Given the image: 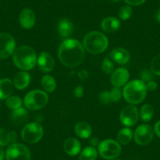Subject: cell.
<instances>
[{
    "instance_id": "cell-1",
    "label": "cell",
    "mask_w": 160,
    "mask_h": 160,
    "mask_svg": "<svg viewBox=\"0 0 160 160\" xmlns=\"http://www.w3.org/2000/svg\"><path fill=\"white\" fill-rule=\"evenodd\" d=\"M85 51L82 45L76 39H65L58 50V58L64 66L73 68L83 61Z\"/></svg>"
},
{
    "instance_id": "cell-2",
    "label": "cell",
    "mask_w": 160,
    "mask_h": 160,
    "mask_svg": "<svg viewBox=\"0 0 160 160\" xmlns=\"http://www.w3.org/2000/svg\"><path fill=\"white\" fill-rule=\"evenodd\" d=\"M13 60L18 68L24 71L31 70L36 64V53L32 47L22 46L13 52Z\"/></svg>"
},
{
    "instance_id": "cell-3",
    "label": "cell",
    "mask_w": 160,
    "mask_h": 160,
    "mask_svg": "<svg viewBox=\"0 0 160 160\" xmlns=\"http://www.w3.org/2000/svg\"><path fill=\"white\" fill-rule=\"evenodd\" d=\"M147 94L146 86L141 80H132L124 87L122 95L124 99L131 104L142 102Z\"/></svg>"
},
{
    "instance_id": "cell-4",
    "label": "cell",
    "mask_w": 160,
    "mask_h": 160,
    "mask_svg": "<svg viewBox=\"0 0 160 160\" xmlns=\"http://www.w3.org/2000/svg\"><path fill=\"white\" fill-rule=\"evenodd\" d=\"M108 46L107 37L100 32H92L87 34L83 39V47L92 54L103 53Z\"/></svg>"
},
{
    "instance_id": "cell-5",
    "label": "cell",
    "mask_w": 160,
    "mask_h": 160,
    "mask_svg": "<svg viewBox=\"0 0 160 160\" xmlns=\"http://www.w3.org/2000/svg\"><path fill=\"white\" fill-rule=\"evenodd\" d=\"M49 97L46 92L40 90H32L28 93L24 100L25 107L31 111H36L42 108L47 104Z\"/></svg>"
},
{
    "instance_id": "cell-6",
    "label": "cell",
    "mask_w": 160,
    "mask_h": 160,
    "mask_svg": "<svg viewBox=\"0 0 160 160\" xmlns=\"http://www.w3.org/2000/svg\"><path fill=\"white\" fill-rule=\"evenodd\" d=\"M43 136V127L38 122L26 124L21 131V138L25 142L35 144L42 139Z\"/></svg>"
},
{
    "instance_id": "cell-7",
    "label": "cell",
    "mask_w": 160,
    "mask_h": 160,
    "mask_svg": "<svg viewBox=\"0 0 160 160\" xmlns=\"http://www.w3.org/2000/svg\"><path fill=\"white\" fill-rule=\"evenodd\" d=\"M98 152L102 158L112 160L120 155L121 146L114 140H104L98 144Z\"/></svg>"
},
{
    "instance_id": "cell-8",
    "label": "cell",
    "mask_w": 160,
    "mask_h": 160,
    "mask_svg": "<svg viewBox=\"0 0 160 160\" xmlns=\"http://www.w3.org/2000/svg\"><path fill=\"white\" fill-rule=\"evenodd\" d=\"M7 160H31V152L25 145L22 144H10L6 152Z\"/></svg>"
},
{
    "instance_id": "cell-9",
    "label": "cell",
    "mask_w": 160,
    "mask_h": 160,
    "mask_svg": "<svg viewBox=\"0 0 160 160\" xmlns=\"http://www.w3.org/2000/svg\"><path fill=\"white\" fill-rule=\"evenodd\" d=\"M154 130L152 127L147 124L139 126L133 133L134 141L139 145H146L152 141Z\"/></svg>"
},
{
    "instance_id": "cell-10",
    "label": "cell",
    "mask_w": 160,
    "mask_h": 160,
    "mask_svg": "<svg viewBox=\"0 0 160 160\" xmlns=\"http://www.w3.org/2000/svg\"><path fill=\"white\" fill-rule=\"evenodd\" d=\"M15 40L8 33H0V59L10 57L15 51Z\"/></svg>"
},
{
    "instance_id": "cell-11",
    "label": "cell",
    "mask_w": 160,
    "mask_h": 160,
    "mask_svg": "<svg viewBox=\"0 0 160 160\" xmlns=\"http://www.w3.org/2000/svg\"><path fill=\"white\" fill-rule=\"evenodd\" d=\"M139 112L134 105H127L122 109L120 113V121L127 127H133L138 122Z\"/></svg>"
},
{
    "instance_id": "cell-12",
    "label": "cell",
    "mask_w": 160,
    "mask_h": 160,
    "mask_svg": "<svg viewBox=\"0 0 160 160\" xmlns=\"http://www.w3.org/2000/svg\"><path fill=\"white\" fill-rule=\"evenodd\" d=\"M130 78L128 70L124 68H119L112 72L111 75V82L115 87H120L126 85Z\"/></svg>"
},
{
    "instance_id": "cell-13",
    "label": "cell",
    "mask_w": 160,
    "mask_h": 160,
    "mask_svg": "<svg viewBox=\"0 0 160 160\" xmlns=\"http://www.w3.org/2000/svg\"><path fill=\"white\" fill-rule=\"evenodd\" d=\"M38 66L41 71L43 72H50L53 69L55 61L53 57L47 52H42L38 58Z\"/></svg>"
},
{
    "instance_id": "cell-14",
    "label": "cell",
    "mask_w": 160,
    "mask_h": 160,
    "mask_svg": "<svg viewBox=\"0 0 160 160\" xmlns=\"http://www.w3.org/2000/svg\"><path fill=\"white\" fill-rule=\"evenodd\" d=\"M35 13L31 9L25 8L22 10L19 16V21L21 27L25 29H30L35 25Z\"/></svg>"
},
{
    "instance_id": "cell-15",
    "label": "cell",
    "mask_w": 160,
    "mask_h": 160,
    "mask_svg": "<svg viewBox=\"0 0 160 160\" xmlns=\"http://www.w3.org/2000/svg\"><path fill=\"white\" fill-rule=\"evenodd\" d=\"M110 58L115 62L120 64H127L130 60V53L127 50L122 48H115L110 53Z\"/></svg>"
},
{
    "instance_id": "cell-16",
    "label": "cell",
    "mask_w": 160,
    "mask_h": 160,
    "mask_svg": "<svg viewBox=\"0 0 160 160\" xmlns=\"http://www.w3.org/2000/svg\"><path fill=\"white\" fill-rule=\"evenodd\" d=\"M64 152L71 156L77 155L81 150V144L77 139L74 138H68L64 144Z\"/></svg>"
},
{
    "instance_id": "cell-17",
    "label": "cell",
    "mask_w": 160,
    "mask_h": 160,
    "mask_svg": "<svg viewBox=\"0 0 160 160\" xmlns=\"http://www.w3.org/2000/svg\"><path fill=\"white\" fill-rule=\"evenodd\" d=\"M120 21L115 17H108L101 22V28L107 33L115 32L119 28Z\"/></svg>"
},
{
    "instance_id": "cell-18",
    "label": "cell",
    "mask_w": 160,
    "mask_h": 160,
    "mask_svg": "<svg viewBox=\"0 0 160 160\" xmlns=\"http://www.w3.org/2000/svg\"><path fill=\"white\" fill-rule=\"evenodd\" d=\"M73 24L67 18H63L59 21L58 24V32L61 38L68 39L69 36L73 32Z\"/></svg>"
},
{
    "instance_id": "cell-19",
    "label": "cell",
    "mask_w": 160,
    "mask_h": 160,
    "mask_svg": "<svg viewBox=\"0 0 160 160\" xmlns=\"http://www.w3.org/2000/svg\"><path fill=\"white\" fill-rule=\"evenodd\" d=\"M31 77L26 72H21L18 73L13 80V85L18 90H24L29 85Z\"/></svg>"
},
{
    "instance_id": "cell-20",
    "label": "cell",
    "mask_w": 160,
    "mask_h": 160,
    "mask_svg": "<svg viewBox=\"0 0 160 160\" xmlns=\"http://www.w3.org/2000/svg\"><path fill=\"white\" fill-rule=\"evenodd\" d=\"M28 116V113L24 108L15 109L11 114L12 122L16 126H21L27 122Z\"/></svg>"
},
{
    "instance_id": "cell-21",
    "label": "cell",
    "mask_w": 160,
    "mask_h": 160,
    "mask_svg": "<svg viewBox=\"0 0 160 160\" xmlns=\"http://www.w3.org/2000/svg\"><path fill=\"white\" fill-rule=\"evenodd\" d=\"M13 83L9 78L0 79V100L7 99L13 90Z\"/></svg>"
},
{
    "instance_id": "cell-22",
    "label": "cell",
    "mask_w": 160,
    "mask_h": 160,
    "mask_svg": "<svg viewBox=\"0 0 160 160\" xmlns=\"http://www.w3.org/2000/svg\"><path fill=\"white\" fill-rule=\"evenodd\" d=\"M75 132L77 136L82 139L89 138L92 134V128L86 122H77L75 126Z\"/></svg>"
},
{
    "instance_id": "cell-23",
    "label": "cell",
    "mask_w": 160,
    "mask_h": 160,
    "mask_svg": "<svg viewBox=\"0 0 160 160\" xmlns=\"http://www.w3.org/2000/svg\"><path fill=\"white\" fill-rule=\"evenodd\" d=\"M17 133L14 131L7 132L0 128V146H7L10 144H14L17 141Z\"/></svg>"
},
{
    "instance_id": "cell-24",
    "label": "cell",
    "mask_w": 160,
    "mask_h": 160,
    "mask_svg": "<svg viewBox=\"0 0 160 160\" xmlns=\"http://www.w3.org/2000/svg\"><path fill=\"white\" fill-rule=\"evenodd\" d=\"M41 84L44 90L48 93H52L55 90L57 87V83L53 77L50 75H45L42 78L41 80Z\"/></svg>"
},
{
    "instance_id": "cell-25",
    "label": "cell",
    "mask_w": 160,
    "mask_h": 160,
    "mask_svg": "<svg viewBox=\"0 0 160 160\" xmlns=\"http://www.w3.org/2000/svg\"><path fill=\"white\" fill-rule=\"evenodd\" d=\"M132 130L129 128H123L117 134V140L122 144H128L133 138Z\"/></svg>"
},
{
    "instance_id": "cell-26",
    "label": "cell",
    "mask_w": 160,
    "mask_h": 160,
    "mask_svg": "<svg viewBox=\"0 0 160 160\" xmlns=\"http://www.w3.org/2000/svg\"><path fill=\"white\" fill-rule=\"evenodd\" d=\"M98 157V151L93 146L85 148L79 155V160H95Z\"/></svg>"
},
{
    "instance_id": "cell-27",
    "label": "cell",
    "mask_w": 160,
    "mask_h": 160,
    "mask_svg": "<svg viewBox=\"0 0 160 160\" xmlns=\"http://www.w3.org/2000/svg\"><path fill=\"white\" fill-rule=\"evenodd\" d=\"M154 115V109L151 104H144L141 108L140 111V116L142 121L144 122H149L152 118Z\"/></svg>"
},
{
    "instance_id": "cell-28",
    "label": "cell",
    "mask_w": 160,
    "mask_h": 160,
    "mask_svg": "<svg viewBox=\"0 0 160 160\" xmlns=\"http://www.w3.org/2000/svg\"><path fill=\"white\" fill-rule=\"evenodd\" d=\"M6 104L7 107L10 109H18L21 108L22 105V100L17 96H10L8 98H7L6 101Z\"/></svg>"
},
{
    "instance_id": "cell-29",
    "label": "cell",
    "mask_w": 160,
    "mask_h": 160,
    "mask_svg": "<svg viewBox=\"0 0 160 160\" xmlns=\"http://www.w3.org/2000/svg\"><path fill=\"white\" fill-rule=\"evenodd\" d=\"M133 10L130 6H124L121 7V9L118 11V17L122 21H127L131 17Z\"/></svg>"
},
{
    "instance_id": "cell-30",
    "label": "cell",
    "mask_w": 160,
    "mask_h": 160,
    "mask_svg": "<svg viewBox=\"0 0 160 160\" xmlns=\"http://www.w3.org/2000/svg\"><path fill=\"white\" fill-rule=\"evenodd\" d=\"M151 70L152 73L160 76V54L153 58L151 64Z\"/></svg>"
},
{
    "instance_id": "cell-31",
    "label": "cell",
    "mask_w": 160,
    "mask_h": 160,
    "mask_svg": "<svg viewBox=\"0 0 160 160\" xmlns=\"http://www.w3.org/2000/svg\"><path fill=\"white\" fill-rule=\"evenodd\" d=\"M102 70L107 75L112 73L114 70V64L110 59L104 58L102 63Z\"/></svg>"
},
{
    "instance_id": "cell-32",
    "label": "cell",
    "mask_w": 160,
    "mask_h": 160,
    "mask_svg": "<svg viewBox=\"0 0 160 160\" xmlns=\"http://www.w3.org/2000/svg\"><path fill=\"white\" fill-rule=\"evenodd\" d=\"M109 93H110V96L111 98H112V102H117V101H118L122 98V93L119 87H115L112 90L109 91Z\"/></svg>"
},
{
    "instance_id": "cell-33",
    "label": "cell",
    "mask_w": 160,
    "mask_h": 160,
    "mask_svg": "<svg viewBox=\"0 0 160 160\" xmlns=\"http://www.w3.org/2000/svg\"><path fill=\"white\" fill-rule=\"evenodd\" d=\"M99 101L104 104H109L111 103H112L109 91H103L99 95Z\"/></svg>"
},
{
    "instance_id": "cell-34",
    "label": "cell",
    "mask_w": 160,
    "mask_h": 160,
    "mask_svg": "<svg viewBox=\"0 0 160 160\" xmlns=\"http://www.w3.org/2000/svg\"><path fill=\"white\" fill-rule=\"evenodd\" d=\"M153 79V75L152 72L148 70H144L141 73V80L144 84L148 82L149 81H152Z\"/></svg>"
},
{
    "instance_id": "cell-35",
    "label": "cell",
    "mask_w": 160,
    "mask_h": 160,
    "mask_svg": "<svg viewBox=\"0 0 160 160\" xmlns=\"http://www.w3.org/2000/svg\"><path fill=\"white\" fill-rule=\"evenodd\" d=\"M83 93H84V90L83 88H82V86H78L76 88H75V90H74V92H73L74 96L77 98H82V97L83 96Z\"/></svg>"
},
{
    "instance_id": "cell-36",
    "label": "cell",
    "mask_w": 160,
    "mask_h": 160,
    "mask_svg": "<svg viewBox=\"0 0 160 160\" xmlns=\"http://www.w3.org/2000/svg\"><path fill=\"white\" fill-rule=\"evenodd\" d=\"M124 1L130 6H140L144 3L146 0H124Z\"/></svg>"
},
{
    "instance_id": "cell-37",
    "label": "cell",
    "mask_w": 160,
    "mask_h": 160,
    "mask_svg": "<svg viewBox=\"0 0 160 160\" xmlns=\"http://www.w3.org/2000/svg\"><path fill=\"white\" fill-rule=\"evenodd\" d=\"M145 86L147 90H150V91H154V90H156L157 88V83L155 82V81H153V80L149 81L148 82L145 83Z\"/></svg>"
},
{
    "instance_id": "cell-38",
    "label": "cell",
    "mask_w": 160,
    "mask_h": 160,
    "mask_svg": "<svg viewBox=\"0 0 160 160\" xmlns=\"http://www.w3.org/2000/svg\"><path fill=\"white\" fill-rule=\"evenodd\" d=\"M154 131L155 132L157 136L160 138V121H158V122L155 123V127H154Z\"/></svg>"
},
{
    "instance_id": "cell-39",
    "label": "cell",
    "mask_w": 160,
    "mask_h": 160,
    "mask_svg": "<svg viewBox=\"0 0 160 160\" xmlns=\"http://www.w3.org/2000/svg\"><path fill=\"white\" fill-rule=\"evenodd\" d=\"M87 76H88V72H87V71L83 70L81 71L80 72H78V77H79L80 78H82V79H84V78H87Z\"/></svg>"
},
{
    "instance_id": "cell-40",
    "label": "cell",
    "mask_w": 160,
    "mask_h": 160,
    "mask_svg": "<svg viewBox=\"0 0 160 160\" xmlns=\"http://www.w3.org/2000/svg\"><path fill=\"white\" fill-rule=\"evenodd\" d=\"M90 142H91V144H93V146L98 145V143H99V142H98V140L97 139V138H93V139L91 140V141H90Z\"/></svg>"
},
{
    "instance_id": "cell-41",
    "label": "cell",
    "mask_w": 160,
    "mask_h": 160,
    "mask_svg": "<svg viewBox=\"0 0 160 160\" xmlns=\"http://www.w3.org/2000/svg\"><path fill=\"white\" fill-rule=\"evenodd\" d=\"M4 157H5V154H4V152L2 151V149L0 148V160H3Z\"/></svg>"
},
{
    "instance_id": "cell-42",
    "label": "cell",
    "mask_w": 160,
    "mask_h": 160,
    "mask_svg": "<svg viewBox=\"0 0 160 160\" xmlns=\"http://www.w3.org/2000/svg\"><path fill=\"white\" fill-rule=\"evenodd\" d=\"M155 18H156V20L160 23V9L157 11L156 14H155Z\"/></svg>"
},
{
    "instance_id": "cell-43",
    "label": "cell",
    "mask_w": 160,
    "mask_h": 160,
    "mask_svg": "<svg viewBox=\"0 0 160 160\" xmlns=\"http://www.w3.org/2000/svg\"><path fill=\"white\" fill-rule=\"evenodd\" d=\"M112 2H115V3H117V2H119L121 0H111Z\"/></svg>"
},
{
    "instance_id": "cell-44",
    "label": "cell",
    "mask_w": 160,
    "mask_h": 160,
    "mask_svg": "<svg viewBox=\"0 0 160 160\" xmlns=\"http://www.w3.org/2000/svg\"><path fill=\"white\" fill-rule=\"evenodd\" d=\"M112 160H119V159H115V158H114V159H112Z\"/></svg>"
}]
</instances>
